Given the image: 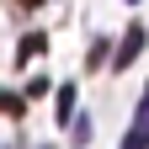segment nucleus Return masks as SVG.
I'll use <instances>...</instances> for the list:
<instances>
[{
  "label": "nucleus",
  "instance_id": "nucleus-3",
  "mask_svg": "<svg viewBox=\"0 0 149 149\" xmlns=\"http://www.w3.org/2000/svg\"><path fill=\"white\" fill-rule=\"evenodd\" d=\"M74 117V85H59V123Z\"/></svg>",
  "mask_w": 149,
  "mask_h": 149
},
{
  "label": "nucleus",
  "instance_id": "nucleus-4",
  "mask_svg": "<svg viewBox=\"0 0 149 149\" xmlns=\"http://www.w3.org/2000/svg\"><path fill=\"white\" fill-rule=\"evenodd\" d=\"M0 112H6V117H22L27 101H22V96H11V91H0Z\"/></svg>",
  "mask_w": 149,
  "mask_h": 149
},
{
  "label": "nucleus",
  "instance_id": "nucleus-6",
  "mask_svg": "<svg viewBox=\"0 0 149 149\" xmlns=\"http://www.w3.org/2000/svg\"><path fill=\"white\" fill-rule=\"evenodd\" d=\"M22 6H37V0H22Z\"/></svg>",
  "mask_w": 149,
  "mask_h": 149
},
{
  "label": "nucleus",
  "instance_id": "nucleus-5",
  "mask_svg": "<svg viewBox=\"0 0 149 149\" xmlns=\"http://www.w3.org/2000/svg\"><path fill=\"white\" fill-rule=\"evenodd\" d=\"M32 53H43V37H22V64L32 59Z\"/></svg>",
  "mask_w": 149,
  "mask_h": 149
},
{
  "label": "nucleus",
  "instance_id": "nucleus-2",
  "mask_svg": "<svg viewBox=\"0 0 149 149\" xmlns=\"http://www.w3.org/2000/svg\"><path fill=\"white\" fill-rule=\"evenodd\" d=\"M123 149H149V85H144V96H139V117H133V128L123 133Z\"/></svg>",
  "mask_w": 149,
  "mask_h": 149
},
{
  "label": "nucleus",
  "instance_id": "nucleus-1",
  "mask_svg": "<svg viewBox=\"0 0 149 149\" xmlns=\"http://www.w3.org/2000/svg\"><path fill=\"white\" fill-rule=\"evenodd\" d=\"M144 43H149V32H144V27H128L123 43H117V53H112V69H128V64L144 53Z\"/></svg>",
  "mask_w": 149,
  "mask_h": 149
}]
</instances>
